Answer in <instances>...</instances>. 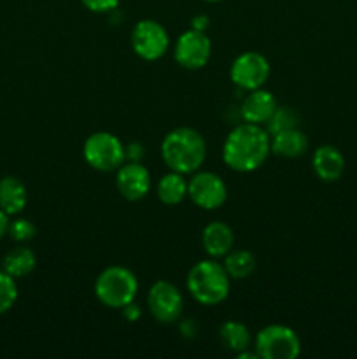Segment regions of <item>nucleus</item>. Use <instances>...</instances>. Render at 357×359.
Segmentation results:
<instances>
[{"instance_id": "nucleus-1", "label": "nucleus", "mask_w": 357, "mask_h": 359, "mask_svg": "<svg viewBox=\"0 0 357 359\" xmlns=\"http://www.w3.org/2000/svg\"><path fill=\"white\" fill-rule=\"evenodd\" d=\"M272 154V137L261 125L240 123L226 135L223 144V161L230 170L248 174L266 163Z\"/></svg>"}, {"instance_id": "nucleus-2", "label": "nucleus", "mask_w": 357, "mask_h": 359, "mask_svg": "<svg viewBox=\"0 0 357 359\" xmlns=\"http://www.w3.org/2000/svg\"><path fill=\"white\" fill-rule=\"evenodd\" d=\"M161 160L168 170L191 175L206 160V140L191 126H177L161 140Z\"/></svg>"}, {"instance_id": "nucleus-3", "label": "nucleus", "mask_w": 357, "mask_h": 359, "mask_svg": "<svg viewBox=\"0 0 357 359\" xmlns=\"http://www.w3.org/2000/svg\"><path fill=\"white\" fill-rule=\"evenodd\" d=\"M186 287L200 305L216 307L230 297L231 277L219 259L206 258L191 266L186 277Z\"/></svg>"}, {"instance_id": "nucleus-4", "label": "nucleus", "mask_w": 357, "mask_h": 359, "mask_svg": "<svg viewBox=\"0 0 357 359\" xmlns=\"http://www.w3.org/2000/svg\"><path fill=\"white\" fill-rule=\"evenodd\" d=\"M139 294V279L130 269L122 265H112L102 270L94 280V297L104 307L121 311L135 302Z\"/></svg>"}, {"instance_id": "nucleus-5", "label": "nucleus", "mask_w": 357, "mask_h": 359, "mask_svg": "<svg viewBox=\"0 0 357 359\" xmlns=\"http://www.w3.org/2000/svg\"><path fill=\"white\" fill-rule=\"evenodd\" d=\"M83 156L93 170L115 172L126 161L125 144L114 133L100 130L84 140Z\"/></svg>"}, {"instance_id": "nucleus-6", "label": "nucleus", "mask_w": 357, "mask_h": 359, "mask_svg": "<svg viewBox=\"0 0 357 359\" xmlns=\"http://www.w3.org/2000/svg\"><path fill=\"white\" fill-rule=\"evenodd\" d=\"M254 351L259 359H296L301 340L290 326L268 325L254 337Z\"/></svg>"}, {"instance_id": "nucleus-7", "label": "nucleus", "mask_w": 357, "mask_h": 359, "mask_svg": "<svg viewBox=\"0 0 357 359\" xmlns=\"http://www.w3.org/2000/svg\"><path fill=\"white\" fill-rule=\"evenodd\" d=\"M130 42H132L133 53L139 58L146 60V62H156L167 55L170 37H168L167 28L160 21L140 20L133 27Z\"/></svg>"}, {"instance_id": "nucleus-8", "label": "nucleus", "mask_w": 357, "mask_h": 359, "mask_svg": "<svg viewBox=\"0 0 357 359\" xmlns=\"http://www.w3.org/2000/svg\"><path fill=\"white\" fill-rule=\"evenodd\" d=\"M147 309L161 325L178 323L184 312V297L170 280H156L147 293Z\"/></svg>"}, {"instance_id": "nucleus-9", "label": "nucleus", "mask_w": 357, "mask_h": 359, "mask_svg": "<svg viewBox=\"0 0 357 359\" xmlns=\"http://www.w3.org/2000/svg\"><path fill=\"white\" fill-rule=\"evenodd\" d=\"M270 72H272V65L262 53L244 51L231 63L230 79L240 90L252 91L265 86Z\"/></svg>"}, {"instance_id": "nucleus-10", "label": "nucleus", "mask_w": 357, "mask_h": 359, "mask_svg": "<svg viewBox=\"0 0 357 359\" xmlns=\"http://www.w3.org/2000/svg\"><path fill=\"white\" fill-rule=\"evenodd\" d=\"M188 196L198 209L217 210L226 203V182L210 170H196L188 181Z\"/></svg>"}, {"instance_id": "nucleus-11", "label": "nucleus", "mask_w": 357, "mask_h": 359, "mask_svg": "<svg viewBox=\"0 0 357 359\" xmlns=\"http://www.w3.org/2000/svg\"><path fill=\"white\" fill-rule=\"evenodd\" d=\"M212 56V42L206 37L205 32L189 30L182 32L177 39L174 48V58L182 69L186 70H200L210 62Z\"/></svg>"}, {"instance_id": "nucleus-12", "label": "nucleus", "mask_w": 357, "mask_h": 359, "mask_svg": "<svg viewBox=\"0 0 357 359\" xmlns=\"http://www.w3.org/2000/svg\"><path fill=\"white\" fill-rule=\"evenodd\" d=\"M115 188L128 202H139L150 191V172L142 161H125L115 170Z\"/></svg>"}, {"instance_id": "nucleus-13", "label": "nucleus", "mask_w": 357, "mask_h": 359, "mask_svg": "<svg viewBox=\"0 0 357 359\" xmlns=\"http://www.w3.org/2000/svg\"><path fill=\"white\" fill-rule=\"evenodd\" d=\"M276 107H279V104H276V98L272 91L265 90V88L247 91L240 105L241 121L265 126Z\"/></svg>"}, {"instance_id": "nucleus-14", "label": "nucleus", "mask_w": 357, "mask_h": 359, "mask_svg": "<svg viewBox=\"0 0 357 359\" xmlns=\"http://www.w3.org/2000/svg\"><path fill=\"white\" fill-rule=\"evenodd\" d=\"M312 168L321 181L336 182L345 172V158L338 147L326 144L312 154Z\"/></svg>"}, {"instance_id": "nucleus-15", "label": "nucleus", "mask_w": 357, "mask_h": 359, "mask_svg": "<svg viewBox=\"0 0 357 359\" xmlns=\"http://www.w3.org/2000/svg\"><path fill=\"white\" fill-rule=\"evenodd\" d=\"M202 248L209 258L220 259L234 248V231L223 221H212L202 231Z\"/></svg>"}, {"instance_id": "nucleus-16", "label": "nucleus", "mask_w": 357, "mask_h": 359, "mask_svg": "<svg viewBox=\"0 0 357 359\" xmlns=\"http://www.w3.org/2000/svg\"><path fill=\"white\" fill-rule=\"evenodd\" d=\"M28 202L27 186L21 179L14 175H6L0 179V210L7 216H18L24 210Z\"/></svg>"}, {"instance_id": "nucleus-17", "label": "nucleus", "mask_w": 357, "mask_h": 359, "mask_svg": "<svg viewBox=\"0 0 357 359\" xmlns=\"http://www.w3.org/2000/svg\"><path fill=\"white\" fill-rule=\"evenodd\" d=\"M272 153L282 158H300L308 151V137L298 126L273 133Z\"/></svg>"}, {"instance_id": "nucleus-18", "label": "nucleus", "mask_w": 357, "mask_h": 359, "mask_svg": "<svg viewBox=\"0 0 357 359\" xmlns=\"http://www.w3.org/2000/svg\"><path fill=\"white\" fill-rule=\"evenodd\" d=\"M156 195L163 205H178L188 196V179L178 172H167L160 177L156 184Z\"/></svg>"}, {"instance_id": "nucleus-19", "label": "nucleus", "mask_w": 357, "mask_h": 359, "mask_svg": "<svg viewBox=\"0 0 357 359\" xmlns=\"http://www.w3.org/2000/svg\"><path fill=\"white\" fill-rule=\"evenodd\" d=\"M35 266H37V256L27 245H18V248L10 249L2 258V270L16 280L30 276Z\"/></svg>"}, {"instance_id": "nucleus-20", "label": "nucleus", "mask_w": 357, "mask_h": 359, "mask_svg": "<svg viewBox=\"0 0 357 359\" xmlns=\"http://www.w3.org/2000/svg\"><path fill=\"white\" fill-rule=\"evenodd\" d=\"M219 339L224 349L231 351V353L238 354L241 351H247L252 344L251 330L240 321H226L220 325L219 328Z\"/></svg>"}, {"instance_id": "nucleus-21", "label": "nucleus", "mask_w": 357, "mask_h": 359, "mask_svg": "<svg viewBox=\"0 0 357 359\" xmlns=\"http://www.w3.org/2000/svg\"><path fill=\"white\" fill-rule=\"evenodd\" d=\"M227 276L231 280H244L254 273L255 270V256L247 249H231L223 262Z\"/></svg>"}, {"instance_id": "nucleus-22", "label": "nucleus", "mask_w": 357, "mask_h": 359, "mask_svg": "<svg viewBox=\"0 0 357 359\" xmlns=\"http://www.w3.org/2000/svg\"><path fill=\"white\" fill-rule=\"evenodd\" d=\"M298 125H300V118H298L296 111L287 107V105H279L272 118H270V121L265 125V128L268 130L270 135H273V133H279L287 128H294Z\"/></svg>"}, {"instance_id": "nucleus-23", "label": "nucleus", "mask_w": 357, "mask_h": 359, "mask_svg": "<svg viewBox=\"0 0 357 359\" xmlns=\"http://www.w3.org/2000/svg\"><path fill=\"white\" fill-rule=\"evenodd\" d=\"M18 284L14 277L0 270V316L9 312L18 302Z\"/></svg>"}, {"instance_id": "nucleus-24", "label": "nucleus", "mask_w": 357, "mask_h": 359, "mask_svg": "<svg viewBox=\"0 0 357 359\" xmlns=\"http://www.w3.org/2000/svg\"><path fill=\"white\" fill-rule=\"evenodd\" d=\"M37 233V228L31 223L30 219H24V217H18V219L9 221V228H7V235L13 238L18 244H27Z\"/></svg>"}, {"instance_id": "nucleus-25", "label": "nucleus", "mask_w": 357, "mask_h": 359, "mask_svg": "<svg viewBox=\"0 0 357 359\" xmlns=\"http://www.w3.org/2000/svg\"><path fill=\"white\" fill-rule=\"evenodd\" d=\"M80 2H83V6L86 7L90 13L107 14L112 13L114 9H118L121 0H80Z\"/></svg>"}, {"instance_id": "nucleus-26", "label": "nucleus", "mask_w": 357, "mask_h": 359, "mask_svg": "<svg viewBox=\"0 0 357 359\" xmlns=\"http://www.w3.org/2000/svg\"><path fill=\"white\" fill-rule=\"evenodd\" d=\"M126 161H142L144 158V146L140 142H132L125 146Z\"/></svg>"}, {"instance_id": "nucleus-27", "label": "nucleus", "mask_w": 357, "mask_h": 359, "mask_svg": "<svg viewBox=\"0 0 357 359\" xmlns=\"http://www.w3.org/2000/svg\"><path fill=\"white\" fill-rule=\"evenodd\" d=\"M121 312H122V316H125L126 321H130V323H135L142 318V309H140L135 302H132V304H128L126 307H122Z\"/></svg>"}, {"instance_id": "nucleus-28", "label": "nucleus", "mask_w": 357, "mask_h": 359, "mask_svg": "<svg viewBox=\"0 0 357 359\" xmlns=\"http://www.w3.org/2000/svg\"><path fill=\"white\" fill-rule=\"evenodd\" d=\"M181 333L188 339H195L198 335V325L195 321H182L181 323Z\"/></svg>"}, {"instance_id": "nucleus-29", "label": "nucleus", "mask_w": 357, "mask_h": 359, "mask_svg": "<svg viewBox=\"0 0 357 359\" xmlns=\"http://www.w3.org/2000/svg\"><path fill=\"white\" fill-rule=\"evenodd\" d=\"M209 23L210 20L205 16V14H198V16H195L191 20V28H195V30H200V32H205L206 28H209Z\"/></svg>"}, {"instance_id": "nucleus-30", "label": "nucleus", "mask_w": 357, "mask_h": 359, "mask_svg": "<svg viewBox=\"0 0 357 359\" xmlns=\"http://www.w3.org/2000/svg\"><path fill=\"white\" fill-rule=\"evenodd\" d=\"M9 216L4 210H0V241L7 235V228H9Z\"/></svg>"}, {"instance_id": "nucleus-31", "label": "nucleus", "mask_w": 357, "mask_h": 359, "mask_svg": "<svg viewBox=\"0 0 357 359\" xmlns=\"http://www.w3.org/2000/svg\"><path fill=\"white\" fill-rule=\"evenodd\" d=\"M205 2H212V4H217V2H223V0H205Z\"/></svg>"}]
</instances>
